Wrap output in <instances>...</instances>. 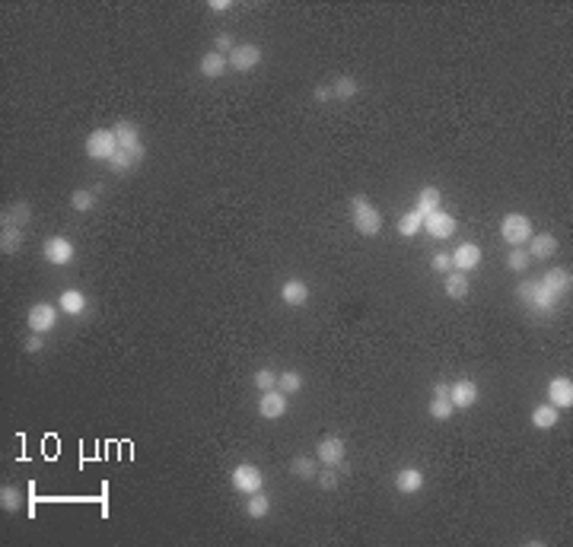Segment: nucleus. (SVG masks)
Returning <instances> with one entry per match:
<instances>
[{
    "instance_id": "ddd939ff",
    "label": "nucleus",
    "mask_w": 573,
    "mask_h": 547,
    "mask_svg": "<svg viewBox=\"0 0 573 547\" xmlns=\"http://www.w3.org/2000/svg\"><path fill=\"white\" fill-rule=\"evenodd\" d=\"M424 229H427L433 239H449L455 229H459V223H455V217H449L446 210L440 207V210H433L430 217H424Z\"/></svg>"
},
{
    "instance_id": "c85d7f7f",
    "label": "nucleus",
    "mask_w": 573,
    "mask_h": 547,
    "mask_svg": "<svg viewBox=\"0 0 573 547\" xmlns=\"http://www.w3.org/2000/svg\"><path fill=\"white\" fill-rule=\"evenodd\" d=\"M395 229H398V236L411 239V236H418V232L424 229V217H420L418 210H411V214H401L398 223H395Z\"/></svg>"
},
{
    "instance_id": "f3484780",
    "label": "nucleus",
    "mask_w": 573,
    "mask_h": 547,
    "mask_svg": "<svg viewBox=\"0 0 573 547\" xmlns=\"http://www.w3.org/2000/svg\"><path fill=\"white\" fill-rule=\"evenodd\" d=\"M309 283L306 280H299V277H290V280H284L281 283V299L286 306H293V309H299V306H306L309 303Z\"/></svg>"
},
{
    "instance_id": "f704fd0d",
    "label": "nucleus",
    "mask_w": 573,
    "mask_h": 547,
    "mask_svg": "<svg viewBox=\"0 0 573 547\" xmlns=\"http://www.w3.org/2000/svg\"><path fill=\"white\" fill-rule=\"evenodd\" d=\"M529 264H532V255H529L525 249H510V251H507V268H510V271L525 274V271H529Z\"/></svg>"
},
{
    "instance_id": "20e7f679",
    "label": "nucleus",
    "mask_w": 573,
    "mask_h": 547,
    "mask_svg": "<svg viewBox=\"0 0 573 547\" xmlns=\"http://www.w3.org/2000/svg\"><path fill=\"white\" fill-rule=\"evenodd\" d=\"M500 236L510 249H522V245L535 236V229H532V220L525 214H507L500 220Z\"/></svg>"
},
{
    "instance_id": "4be33fe9",
    "label": "nucleus",
    "mask_w": 573,
    "mask_h": 547,
    "mask_svg": "<svg viewBox=\"0 0 573 547\" xmlns=\"http://www.w3.org/2000/svg\"><path fill=\"white\" fill-rule=\"evenodd\" d=\"M443 290H446L449 299H465L468 290H472V283H468V274L462 271H449L446 280H443Z\"/></svg>"
},
{
    "instance_id": "4c0bfd02",
    "label": "nucleus",
    "mask_w": 573,
    "mask_h": 547,
    "mask_svg": "<svg viewBox=\"0 0 573 547\" xmlns=\"http://www.w3.org/2000/svg\"><path fill=\"white\" fill-rule=\"evenodd\" d=\"M255 388L258 392H271V388H277V375L271 373V369H258L255 373Z\"/></svg>"
},
{
    "instance_id": "a878e982",
    "label": "nucleus",
    "mask_w": 573,
    "mask_h": 547,
    "mask_svg": "<svg viewBox=\"0 0 573 547\" xmlns=\"http://www.w3.org/2000/svg\"><path fill=\"white\" fill-rule=\"evenodd\" d=\"M290 474L299 477V481H316V474H319V458H312V455H296V458L290 462Z\"/></svg>"
},
{
    "instance_id": "f8f14e48",
    "label": "nucleus",
    "mask_w": 573,
    "mask_h": 547,
    "mask_svg": "<svg viewBox=\"0 0 573 547\" xmlns=\"http://www.w3.org/2000/svg\"><path fill=\"white\" fill-rule=\"evenodd\" d=\"M449 401H453V407H475L478 405V382L475 379H459L449 385Z\"/></svg>"
},
{
    "instance_id": "412c9836",
    "label": "nucleus",
    "mask_w": 573,
    "mask_h": 547,
    "mask_svg": "<svg viewBox=\"0 0 573 547\" xmlns=\"http://www.w3.org/2000/svg\"><path fill=\"white\" fill-rule=\"evenodd\" d=\"M570 283H573V277H570L567 268H554V271L542 274V286H548L554 296H564V293H570Z\"/></svg>"
},
{
    "instance_id": "2eb2a0df",
    "label": "nucleus",
    "mask_w": 573,
    "mask_h": 547,
    "mask_svg": "<svg viewBox=\"0 0 573 547\" xmlns=\"http://www.w3.org/2000/svg\"><path fill=\"white\" fill-rule=\"evenodd\" d=\"M427 410H430V417H433V420H449V417H453V401H449V385H446V382H436V385H433V398H430V405H427Z\"/></svg>"
},
{
    "instance_id": "ea45409f",
    "label": "nucleus",
    "mask_w": 573,
    "mask_h": 547,
    "mask_svg": "<svg viewBox=\"0 0 573 547\" xmlns=\"http://www.w3.org/2000/svg\"><path fill=\"white\" fill-rule=\"evenodd\" d=\"M430 268L436 274H449L453 271V255H446V251H436L433 258H430Z\"/></svg>"
},
{
    "instance_id": "79ce46f5",
    "label": "nucleus",
    "mask_w": 573,
    "mask_h": 547,
    "mask_svg": "<svg viewBox=\"0 0 573 547\" xmlns=\"http://www.w3.org/2000/svg\"><path fill=\"white\" fill-rule=\"evenodd\" d=\"M233 10V0H210V13H227Z\"/></svg>"
},
{
    "instance_id": "7ed1b4c3",
    "label": "nucleus",
    "mask_w": 573,
    "mask_h": 547,
    "mask_svg": "<svg viewBox=\"0 0 573 547\" xmlns=\"http://www.w3.org/2000/svg\"><path fill=\"white\" fill-rule=\"evenodd\" d=\"M86 156L96 162H112V156L118 153V140H115V131L112 127H96V131L86 137L83 143Z\"/></svg>"
},
{
    "instance_id": "1a4fd4ad",
    "label": "nucleus",
    "mask_w": 573,
    "mask_h": 547,
    "mask_svg": "<svg viewBox=\"0 0 573 547\" xmlns=\"http://www.w3.org/2000/svg\"><path fill=\"white\" fill-rule=\"evenodd\" d=\"M112 131H115V140H118V150H131L138 160H143V143H140L138 121H118Z\"/></svg>"
},
{
    "instance_id": "6e6552de",
    "label": "nucleus",
    "mask_w": 573,
    "mask_h": 547,
    "mask_svg": "<svg viewBox=\"0 0 573 547\" xmlns=\"http://www.w3.org/2000/svg\"><path fill=\"white\" fill-rule=\"evenodd\" d=\"M58 328V306L51 303H36L29 309V331L32 334H48Z\"/></svg>"
},
{
    "instance_id": "cd10ccee",
    "label": "nucleus",
    "mask_w": 573,
    "mask_h": 547,
    "mask_svg": "<svg viewBox=\"0 0 573 547\" xmlns=\"http://www.w3.org/2000/svg\"><path fill=\"white\" fill-rule=\"evenodd\" d=\"M557 407L554 405H538L535 410H532V427L535 429H551V427H557Z\"/></svg>"
},
{
    "instance_id": "7c9ffc66",
    "label": "nucleus",
    "mask_w": 573,
    "mask_h": 547,
    "mask_svg": "<svg viewBox=\"0 0 573 547\" xmlns=\"http://www.w3.org/2000/svg\"><path fill=\"white\" fill-rule=\"evenodd\" d=\"M268 512H271V500L262 494V490L249 496V503H245V516H249V519H264Z\"/></svg>"
},
{
    "instance_id": "5701e85b",
    "label": "nucleus",
    "mask_w": 573,
    "mask_h": 547,
    "mask_svg": "<svg viewBox=\"0 0 573 547\" xmlns=\"http://www.w3.org/2000/svg\"><path fill=\"white\" fill-rule=\"evenodd\" d=\"M440 201H443V194H440V188L436 184H424V188L418 191V214L420 217H430L433 210H440Z\"/></svg>"
},
{
    "instance_id": "a19ab883",
    "label": "nucleus",
    "mask_w": 573,
    "mask_h": 547,
    "mask_svg": "<svg viewBox=\"0 0 573 547\" xmlns=\"http://www.w3.org/2000/svg\"><path fill=\"white\" fill-rule=\"evenodd\" d=\"M45 334H29V338H26V353H42L45 350Z\"/></svg>"
},
{
    "instance_id": "bb28decb",
    "label": "nucleus",
    "mask_w": 573,
    "mask_h": 547,
    "mask_svg": "<svg viewBox=\"0 0 573 547\" xmlns=\"http://www.w3.org/2000/svg\"><path fill=\"white\" fill-rule=\"evenodd\" d=\"M357 93H360V83L353 77H347V73L331 83V99H338V102H351Z\"/></svg>"
},
{
    "instance_id": "58836bf2",
    "label": "nucleus",
    "mask_w": 573,
    "mask_h": 547,
    "mask_svg": "<svg viewBox=\"0 0 573 547\" xmlns=\"http://www.w3.org/2000/svg\"><path fill=\"white\" fill-rule=\"evenodd\" d=\"M236 45H239V42H236L233 36H229V32H217V36H214V51L227 54V58H229V51H233Z\"/></svg>"
},
{
    "instance_id": "dca6fc26",
    "label": "nucleus",
    "mask_w": 573,
    "mask_h": 547,
    "mask_svg": "<svg viewBox=\"0 0 573 547\" xmlns=\"http://www.w3.org/2000/svg\"><path fill=\"white\" fill-rule=\"evenodd\" d=\"M481 245H475V242H462L459 249L453 251V271H462V274H468V271H475L478 264H481Z\"/></svg>"
},
{
    "instance_id": "2f4dec72",
    "label": "nucleus",
    "mask_w": 573,
    "mask_h": 547,
    "mask_svg": "<svg viewBox=\"0 0 573 547\" xmlns=\"http://www.w3.org/2000/svg\"><path fill=\"white\" fill-rule=\"evenodd\" d=\"M4 217L10 223H16V226H26V223L32 220V207L26 201H16V204H10V207L4 210Z\"/></svg>"
},
{
    "instance_id": "393cba45",
    "label": "nucleus",
    "mask_w": 573,
    "mask_h": 547,
    "mask_svg": "<svg viewBox=\"0 0 573 547\" xmlns=\"http://www.w3.org/2000/svg\"><path fill=\"white\" fill-rule=\"evenodd\" d=\"M525 245H529V249H525V251H529L532 258H551V255H554V251H557V239L551 236V232H542V236H532Z\"/></svg>"
},
{
    "instance_id": "0eeeda50",
    "label": "nucleus",
    "mask_w": 573,
    "mask_h": 547,
    "mask_svg": "<svg viewBox=\"0 0 573 547\" xmlns=\"http://www.w3.org/2000/svg\"><path fill=\"white\" fill-rule=\"evenodd\" d=\"M229 71H236V73H249V71H255L258 64H262V48L258 45H252V42H239L233 51H229Z\"/></svg>"
},
{
    "instance_id": "473e14b6",
    "label": "nucleus",
    "mask_w": 573,
    "mask_h": 547,
    "mask_svg": "<svg viewBox=\"0 0 573 547\" xmlns=\"http://www.w3.org/2000/svg\"><path fill=\"white\" fill-rule=\"evenodd\" d=\"M108 166H112L118 175H125V172H131L134 166H140V160L131 153V150H118V153L112 156V162H108Z\"/></svg>"
},
{
    "instance_id": "c9c22d12",
    "label": "nucleus",
    "mask_w": 573,
    "mask_h": 547,
    "mask_svg": "<svg viewBox=\"0 0 573 547\" xmlns=\"http://www.w3.org/2000/svg\"><path fill=\"white\" fill-rule=\"evenodd\" d=\"M71 207L77 210V214H86V210H93V207H96V194H93V191L77 188V191L71 194Z\"/></svg>"
},
{
    "instance_id": "f03ea898",
    "label": "nucleus",
    "mask_w": 573,
    "mask_h": 547,
    "mask_svg": "<svg viewBox=\"0 0 573 547\" xmlns=\"http://www.w3.org/2000/svg\"><path fill=\"white\" fill-rule=\"evenodd\" d=\"M351 223L360 236H379L382 229V214L366 201L363 194H353L351 197Z\"/></svg>"
},
{
    "instance_id": "39448f33",
    "label": "nucleus",
    "mask_w": 573,
    "mask_h": 547,
    "mask_svg": "<svg viewBox=\"0 0 573 547\" xmlns=\"http://www.w3.org/2000/svg\"><path fill=\"white\" fill-rule=\"evenodd\" d=\"M233 487H236V494H245V496H252V494H258V490H264V474H262V468H258V464H252V462L236 464V468H233Z\"/></svg>"
},
{
    "instance_id": "423d86ee",
    "label": "nucleus",
    "mask_w": 573,
    "mask_h": 547,
    "mask_svg": "<svg viewBox=\"0 0 573 547\" xmlns=\"http://www.w3.org/2000/svg\"><path fill=\"white\" fill-rule=\"evenodd\" d=\"M42 255L48 264H54V268H64V264L73 261V255H77V249H73V242L67 236H48L42 242Z\"/></svg>"
},
{
    "instance_id": "c756f323",
    "label": "nucleus",
    "mask_w": 573,
    "mask_h": 547,
    "mask_svg": "<svg viewBox=\"0 0 573 547\" xmlns=\"http://www.w3.org/2000/svg\"><path fill=\"white\" fill-rule=\"evenodd\" d=\"M277 388L290 398V395H296V392H303V373H296V369H286V373H281L277 375Z\"/></svg>"
},
{
    "instance_id": "37998d69",
    "label": "nucleus",
    "mask_w": 573,
    "mask_h": 547,
    "mask_svg": "<svg viewBox=\"0 0 573 547\" xmlns=\"http://www.w3.org/2000/svg\"><path fill=\"white\" fill-rule=\"evenodd\" d=\"M316 102H331V86H316Z\"/></svg>"
},
{
    "instance_id": "a211bd4d",
    "label": "nucleus",
    "mask_w": 573,
    "mask_h": 547,
    "mask_svg": "<svg viewBox=\"0 0 573 547\" xmlns=\"http://www.w3.org/2000/svg\"><path fill=\"white\" fill-rule=\"evenodd\" d=\"M548 401L557 410L573 405V382L567 379V375H554V379L548 382Z\"/></svg>"
},
{
    "instance_id": "aec40b11",
    "label": "nucleus",
    "mask_w": 573,
    "mask_h": 547,
    "mask_svg": "<svg viewBox=\"0 0 573 547\" xmlns=\"http://www.w3.org/2000/svg\"><path fill=\"white\" fill-rule=\"evenodd\" d=\"M19 245H23V226H16V223H10L4 217V223H0V249H4V255H16Z\"/></svg>"
},
{
    "instance_id": "9d476101",
    "label": "nucleus",
    "mask_w": 573,
    "mask_h": 547,
    "mask_svg": "<svg viewBox=\"0 0 573 547\" xmlns=\"http://www.w3.org/2000/svg\"><path fill=\"white\" fill-rule=\"evenodd\" d=\"M286 407H290V401H286V395L281 388H271V392H262V398H258V414L264 417V420H281L286 414Z\"/></svg>"
},
{
    "instance_id": "9b49d317",
    "label": "nucleus",
    "mask_w": 573,
    "mask_h": 547,
    "mask_svg": "<svg viewBox=\"0 0 573 547\" xmlns=\"http://www.w3.org/2000/svg\"><path fill=\"white\" fill-rule=\"evenodd\" d=\"M344 452H347V446H344V439H341V436H322V439H319V446H316L319 464H331V468H338V464L344 462Z\"/></svg>"
},
{
    "instance_id": "72a5a7b5",
    "label": "nucleus",
    "mask_w": 573,
    "mask_h": 547,
    "mask_svg": "<svg viewBox=\"0 0 573 547\" xmlns=\"http://www.w3.org/2000/svg\"><path fill=\"white\" fill-rule=\"evenodd\" d=\"M0 506H4V512H16L19 506H23V494H19V487L4 484V487H0Z\"/></svg>"
},
{
    "instance_id": "6ab92c4d",
    "label": "nucleus",
    "mask_w": 573,
    "mask_h": 547,
    "mask_svg": "<svg viewBox=\"0 0 573 547\" xmlns=\"http://www.w3.org/2000/svg\"><path fill=\"white\" fill-rule=\"evenodd\" d=\"M392 484H395V490H398V494L414 496L420 487H424V474H420L418 468H401L398 474L392 477Z\"/></svg>"
},
{
    "instance_id": "f257e3e1",
    "label": "nucleus",
    "mask_w": 573,
    "mask_h": 547,
    "mask_svg": "<svg viewBox=\"0 0 573 547\" xmlns=\"http://www.w3.org/2000/svg\"><path fill=\"white\" fill-rule=\"evenodd\" d=\"M516 296H520L532 312H538V316H548V312L561 303V296H554L548 286H542V280H522L520 290H516Z\"/></svg>"
},
{
    "instance_id": "e433bc0d",
    "label": "nucleus",
    "mask_w": 573,
    "mask_h": 547,
    "mask_svg": "<svg viewBox=\"0 0 573 547\" xmlns=\"http://www.w3.org/2000/svg\"><path fill=\"white\" fill-rule=\"evenodd\" d=\"M316 484H319L322 490H338V484H341L338 468H331V464H322V471L316 474Z\"/></svg>"
},
{
    "instance_id": "4468645a",
    "label": "nucleus",
    "mask_w": 573,
    "mask_h": 547,
    "mask_svg": "<svg viewBox=\"0 0 573 547\" xmlns=\"http://www.w3.org/2000/svg\"><path fill=\"white\" fill-rule=\"evenodd\" d=\"M227 71H229V61H227V54H220V51H204L201 61H197V73H201L204 80H220Z\"/></svg>"
},
{
    "instance_id": "b1692460",
    "label": "nucleus",
    "mask_w": 573,
    "mask_h": 547,
    "mask_svg": "<svg viewBox=\"0 0 573 547\" xmlns=\"http://www.w3.org/2000/svg\"><path fill=\"white\" fill-rule=\"evenodd\" d=\"M58 309L64 312V316H83L86 312V296L80 290H64L58 296Z\"/></svg>"
}]
</instances>
